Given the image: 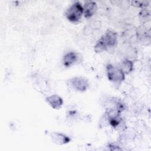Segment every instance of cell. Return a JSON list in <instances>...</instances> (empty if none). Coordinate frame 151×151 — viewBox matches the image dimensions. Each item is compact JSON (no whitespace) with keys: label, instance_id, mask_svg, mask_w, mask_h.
<instances>
[{"label":"cell","instance_id":"30bf717a","mask_svg":"<svg viewBox=\"0 0 151 151\" xmlns=\"http://www.w3.org/2000/svg\"><path fill=\"white\" fill-rule=\"evenodd\" d=\"M107 49V47L101 36L99 40H97L94 47V50L96 53H101Z\"/></svg>","mask_w":151,"mask_h":151},{"label":"cell","instance_id":"277c9868","mask_svg":"<svg viewBox=\"0 0 151 151\" xmlns=\"http://www.w3.org/2000/svg\"><path fill=\"white\" fill-rule=\"evenodd\" d=\"M50 136L52 142L58 145H65L71 141L69 136L60 132H52L50 133Z\"/></svg>","mask_w":151,"mask_h":151},{"label":"cell","instance_id":"52a82bcc","mask_svg":"<svg viewBox=\"0 0 151 151\" xmlns=\"http://www.w3.org/2000/svg\"><path fill=\"white\" fill-rule=\"evenodd\" d=\"M102 37L107 48L114 47L116 45L117 42V36L114 31L107 30Z\"/></svg>","mask_w":151,"mask_h":151},{"label":"cell","instance_id":"8992f818","mask_svg":"<svg viewBox=\"0 0 151 151\" xmlns=\"http://www.w3.org/2000/svg\"><path fill=\"white\" fill-rule=\"evenodd\" d=\"M45 101L54 109H60L63 104V99L57 94H51L45 98Z\"/></svg>","mask_w":151,"mask_h":151},{"label":"cell","instance_id":"9c48e42d","mask_svg":"<svg viewBox=\"0 0 151 151\" xmlns=\"http://www.w3.org/2000/svg\"><path fill=\"white\" fill-rule=\"evenodd\" d=\"M133 61L128 58H126L121 62L119 68L125 74H128L133 70Z\"/></svg>","mask_w":151,"mask_h":151},{"label":"cell","instance_id":"6da1fadb","mask_svg":"<svg viewBox=\"0 0 151 151\" xmlns=\"http://www.w3.org/2000/svg\"><path fill=\"white\" fill-rule=\"evenodd\" d=\"M84 14L83 6L80 2H75L72 4L65 11V18L73 23L78 22Z\"/></svg>","mask_w":151,"mask_h":151},{"label":"cell","instance_id":"3957f363","mask_svg":"<svg viewBox=\"0 0 151 151\" xmlns=\"http://www.w3.org/2000/svg\"><path fill=\"white\" fill-rule=\"evenodd\" d=\"M68 84L76 91L84 92L89 87L90 83L88 80L83 77H74L68 80Z\"/></svg>","mask_w":151,"mask_h":151},{"label":"cell","instance_id":"8fae6325","mask_svg":"<svg viewBox=\"0 0 151 151\" xmlns=\"http://www.w3.org/2000/svg\"><path fill=\"white\" fill-rule=\"evenodd\" d=\"M130 2L132 6L137 8H146L149 5V2L145 1H132Z\"/></svg>","mask_w":151,"mask_h":151},{"label":"cell","instance_id":"7c38bea8","mask_svg":"<svg viewBox=\"0 0 151 151\" xmlns=\"http://www.w3.org/2000/svg\"><path fill=\"white\" fill-rule=\"evenodd\" d=\"M139 16L142 19L145 20V21H147L150 18V12L147 9H146V8H144L140 11Z\"/></svg>","mask_w":151,"mask_h":151},{"label":"cell","instance_id":"5b68a950","mask_svg":"<svg viewBox=\"0 0 151 151\" xmlns=\"http://www.w3.org/2000/svg\"><path fill=\"white\" fill-rule=\"evenodd\" d=\"M79 60L78 54L74 51H69L63 57V63L65 67H70L74 65Z\"/></svg>","mask_w":151,"mask_h":151},{"label":"cell","instance_id":"7a4b0ae2","mask_svg":"<svg viewBox=\"0 0 151 151\" xmlns=\"http://www.w3.org/2000/svg\"><path fill=\"white\" fill-rule=\"evenodd\" d=\"M107 77L109 81L114 83H120L125 80V74L117 67L111 64L106 66Z\"/></svg>","mask_w":151,"mask_h":151},{"label":"cell","instance_id":"ba28073f","mask_svg":"<svg viewBox=\"0 0 151 151\" xmlns=\"http://www.w3.org/2000/svg\"><path fill=\"white\" fill-rule=\"evenodd\" d=\"M97 9V5L94 1H87L84 6V17L86 18H90L94 15Z\"/></svg>","mask_w":151,"mask_h":151}]
</instances>
